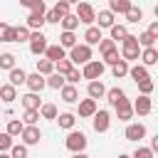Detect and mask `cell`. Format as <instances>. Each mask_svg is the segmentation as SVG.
Segmentation results:
<instances>
[{
    "label": "cell",
    "mask_w": 158,
    "mask_h": 158,
    "mask_svg": "<svg viewBox=\"0 0 158 158\" xmlns=\"http://www.w3.org/2000/svg\"><path fill=\"white\" fill-rule=\"evenodd\" d=\"M138 54H141V47H138L136 35H126L121 40V59L123 62H131V59H138Z\"/></svg>",
    "instance_id": "cell-1"
},
{
    "label": "cell",
    "mask_w": 158,
    "mask_h": 158,
    "mask_svg": "<svg viewBox=\"0 0 158 158\" xmlns=\"http://www.w3.org/2000/svg\"><path fill=\"white\" fill-rule=\"evenodd\" d=\"M86 136L81 133V131H69V136L64 138V146H67V151H72V153H84V148H86Z\"/></svg>",
    "instance_id": "cell-2"
},
{
    "label": "cell",
    "mask_w": 158,
    "mask_h": 158,
    "mask_svg": "<svg viewBox=\"0 0 158 158\" xmlns=\"http://www.w3.org/2000/svg\"><path fill=\"white\" fill-rule=\"evenodd\" d=\"M72 64H86L91 59V47L89 44H74L69 49V57H67Z\"/></svg>",
    "instance_id": "cell-3"
},
{
    "label": "cell",
    "mask_w": 158,
    "mask_h": 158,
    "mask_svg": "<svg viewBox=\"0 0 158 158\" xmlns=\"http://www.w3.org/2000/svg\"><path fill=\"white\" fill-rule=\"evenodd\" d=\"M104 69H106V64H104V62H99V59H89V62L84 64V69H81V79H89V81L101 79Z\"/></svg>",
    "instance_id": "cell-4"
},
{
    "label": "cell",
    "mask_w": 158,
    "mask_h": 158,
    "mask_svg": "<svg viewBox=\"0 0 158 158\" xmlns=\"http://www.w3.org/2000/svg\"><path fill=\"white\" fill-rule=\"evenodd\" d=\"M91 123H94V131L96 133H106L109 126H111V114L106 109H96V114L91 116Z\"/></svg>",
    "instance_id": "cell-5"
},
{
    "label": "cell",
    "mask_w": 158,
    "mask_h": 158,
    "mask_svg": "<svg viewBox=\"0 0 158 158\" xmlns=\"http://www.w3.org/2000/svg\"><path fill=\"white\" fill-rule=\"evenodd\" d=\"M74 15L84 25H94V20H96V10L91 7V2H77V12Z\"/></svg>",
    "instance_id": "cell-6"
},
{
    "label": "cell",
    "mask_w": 158,
    "mask_h": 158,
    "mask_svg": "<svg viewBox=\"0 0 158 158\" xmlns=\"http://www.w3.org/2000/svg\"><path fill=\"white\" fill-rule=\"evenodd\" d=\"M27 42H30V52H32V54H37V57L44 54V49H47V37L42 35V30H40V32H32Z\"/></svg>",
    "instance_id": "cell-7"
},
{
    "label": "cell",
    "mask_w": 158,
    "mask_h": 158,
    "mask_svg": "<svg viewBox=\"0 0 158 158\" xmlns=\"http://www.w3.org/2000/svg\"><path fill=\"white\" fill-rule=\"evenodd\" d=\"M20 138H22V143H25V146H37V143H40V138H42V131H40L37 126H25V128H22V133H20Z\"/></svg>",
    "instance_id": "cell-8"
},
{
    "label": "cell",
    "mask_w": 158,
    "mask_h": 158,
    "mask_svg": "<svg viewBox=\"0 0 158 158\" xmlns=\"http://www.w3.org/2000/svg\"><path fill=\"white\" fill-rule=\"evenodd\" d=\"M131 109H133V114H138V116H148L151 114V109H153V101H151V96H138L133 104H131Z\"/></svg>",
    "instance_id": "cell-9"
},
{
    "label": "cell",
    "mask_w": 158,
    "mask_h": 158,
    "mask_svg": "<svg viewBox=\"0 0 158 158\" xmlns=\"http://www.w3.org/2000/svg\"><path fill=\"white\" fill-rule=\"evenodd\" d=\"M44 59H49L52 64L59 62V59H67V49H62L59 44H47V49H44Z\"/></svg>",
    "instance_id": "cell-10"
},
{
    "label": "cell",
    "mask_w": 158,
    "mask_h": 158,
    "mask_svg": "<svg viewBox=\"0 0 158 158\" xmlns=\"http://www.w3.org/2000/svg\"><path fill=\"white\" fill-rule=\"evenodd\" d=\"M138 59H141L143 67H153V64L158 62V49H156V47H143L141 54H138Z\"/></svg>",
    "instance_id": "cell-11"
},
{
    "label": "cell",
    "mask_w": 158,
    "mask_h": 158,
    "mask_svg": "<svg viewBox=\"0 0 158 158\" xmlns=\"http://www.w3.org/2000/svg\"><path fill=\"white\" fill-rule=\"evenodd\" d=\"M59 96H62L64 104H77V101H79V91H77L74 84H64V86L59 89Z\"/></svg>",
    "instance_id": "cell-12"
},
{
    "label": "cell",
    "mask_w": 158,
    "mask_h": 158,
    "mask_svg": "<svg viewBox=\"0 0 158 158\" xmlns=\"http://www.w3.org/2000/svg\"><path fill=\"white\" fill-rule=\"evenodd\" d=\"M123 136H126V141H141L146 136V126L143 123H128Z\"/></svg>",
    "instance_id": "cell-13"
},
{
    "label": "cell",
    "mask_w": 158,
    "mask_h": 158,
    "mask_svg": "<svg viewBox=\"0 0 158 158\" xmlns=\"http://www.w3.org/2000/svg\"><path fill=\"white\" fill-rule=\"evenodd\" d=\"M25 84H27V89L30 91H35V94H40L42 89H44V77L42 74H27V79H25Z\"/></svg>",
    "instance_id": "cell-14"
},
{
    "label": "cell",
    "mask_w": 158,
    "mask_h": 158,
    "mask_svg": "<svg viewBox=\"0 0 158 158\" xmlns=\"http://www.w3.org/2000/svg\"><path fill=\"white\" fill-rule=\"evenodd\" d=\"M25 27H27L30 32H32V30H35V32H40V30L44 27V15H42V12H30V15H27V25H25Z\"/></svg>",
    "instance_id": "cell-15"
},
{
    "label": "cell",
    "mask_w": 158,
    "mask_h": 158,
    "mask_svg": "<svg viewBox=\"0 0 158 158\" xmlns=\"http://www.w3.org/2000/svg\"><path fill=\"white\" fill-rule=\"evenodd\" d=\"M101 40H104V37H101V30H99L96 25H89V27H86V32H84V44H89V47H91V44H99Z\"/></svg>",
    "instance_id": "cell-16"
},
{
    "label": "cell",
    "mask_w": 158,
    "mask_h": 158,
    "mask_svg": "<svg viewBox=\"0 0 158 158\" xmlns=\"http://www.w3.org/2000/svg\"><path fill=\"white\" fill-rule=\"evenodd\" d=\"M86 94H89V99H101L104 94H106V86L101 84V79H94V81H89V86H86Z\"/></svg>",
    "instance_id": "cell-17"
},
{
    "label": "cell",
    "mask_w": 158,
    "mask_h": 158,
    "mask_svg": "<svg viewBox=\"0 0 158 158\" xmlns=\"http://www.w3.org/2000/svg\"><path fill=\"white\" fill-rule=\"evenodd\" d=\"M96 114V101L94 99H81L79 101V116L81 118H91Z\"/></svg>",
    "instance_id": "cell-18"
},
{
    "label": "cell",
    "mask_w": 158,
    "mask_h": 158,
    "mask_svg": "<svg viewBox=\"0 0 158 158\" xmlns=\"http://www.w3.org/2000/svg\"><path fill=\"white\" fill-rule=\"evenodd\" d=\"M114 109H116V116H118V121H131V116H133V109H131V101H128V99H123V101H121V104H116Z\"/></svg>",
    "instance_id": "cell-19"
},
{
    "label": "cell",
    "mask_w": 158,
    "mask_h": 158,
    "mask_svg": "<svg viewBox=\"0 0 158 158\" xmlns=\"http://www.w3.org/2000/svg\"><path fill=\"white\" fill-rule=\"evenodd\" d=\"M104 96H106V101H109L111 106H116V104H121V101L126 99V91H123L121 86H114V89H106Z\"/></svg>",
    "instance_id": "cell-20"
},
{
    "label": "cell",
    "mask_w": 158,
    "mask_h": 158,
    "mask_svg": "<svg viewBox=\"0 0 158 158\" xmlns=\"http://www.w3.org/2000/svg\"><path fill=\"white\" fill-rule=\"evenodd\" d=\"M22 106H25V109H32V111H40V106H42V99H40V94H35V91H27V94L22 96Z\"/></svg>",
    "instance_id": "cell-21"
},
{
    "label": "cell",
    "mask_w": 158,
    "mask_h": 158,
    "mask_svg": "<svg viewBox=\"0 0 158 158\" xmlns=\"http://www.w3.org/2000/svg\"><path fill=\"white\" fill-rule=\"evenodd\" d=\"M128 74H131V79L138 84V81H143V79H151V74H148V67H143V64H136V67H128Z\"/></svg>",
    "instance_id": "cell-22"
},
{
    "label": "cell",
    "mask_w": 158,
    "mask_h": 158,
    "mask_svg": "<svg viewBox=\"0 0 158 158\" xmlns=\"http://www.w3.org/2000/svg\"><path fill=\"white\" fill-rule=\"evenodd\" d=\"M7 84H12L15 89L20 86V84H25V79H27V74H25V69H20V67H15V69H10V74H7Z\"/></svg>",
    "instance_id": "cell-23"
},
{
    "label": "cell",
    "mask_w": 158,
    "mask_h": 158,
    "mask_svg": "<svg viewBox=\"0 0 158 158\" xmlns=\"http://www.w3.org/2000/svg\"><path fill=\"white\" fill-rule=\"evenodd\" d=\"M59 25H62V30H64V32H74V30L79 27V20H77V15H74V12H69V15H64V17L59 20Z\"/></svg>",
    "instance_id": "cell-24"
},
{
    "label": "cell",
    "mask_w": 158,
    "mask_h": 158,
    "mask_svg": "<svg viewBox=\"0 0 158 158\" xmlns=\"http://www.w3.org/2000/svg\"><path fill=\"white\" fill-rule=\"evenodd\" d=\"M64 84H67V81H64V77H62V74H57V72H52L49 77H44V86H49V89H57V91H59Z\"/></svg>",
    "instance_id": "cell-25"
},
{
    "label": "cell",
    "mask_w": 158,
    "mask_h": 158,
    "mask_svg": "<svg viewBox=\"0 0 158 158\" xmlns=\"http://www.w3.org/2000/svg\"><path fill=\"white\" fill-rule=\"evenodd\" d=\"M17 99V89L12 86V84H5V86H0V101H5V104H12Z\"/></svg>",
    "instance_id": "cell-26"
},
{
    "label": "cell",
    "mask_w": 158,
    "mask_h": 158,
    "mask_svg": "<svg viewBox=\"0 0 158 158\" xmlns=\"http://www.w3.org/2000/svg\"><path fill=\"white\" fill-rule=\"evenodd\" d=\"M74 44H79V42H77V35L62 30V35H59V47H62V49H72Z\"/></svg>",
    "instance_id": "cell-27"
},
{
    "label": "cell",
    "mask_w": 158,
    "mask_h": 158,
    "mask_svg": "<svg viewBox=\"0 0 158 158\" xmlns=\"http://www.w3.org/2000/svg\"><path fill=\"white\" fill-rule=\"evenodd\" d=\"M57 121H59V128L72 131V128H74V123H77V116L67 111V114H57Z\"/></svg>",
    "instance_id": "cell-28"
},
{
    "label": "cell",
    "mask_w": 158,
    "mask_h": 158,
    "mask_svg": "<svg viewBox=\"0 0 158 158\" xmlns=\"http://www.w3.org/2000/svg\"><path fill=\"white\" fill-rule=\"evenodd\" d=\"M133 2L131 0H109V10L116 15V12H121V15H126V10L131 7Z\"/></svg>",
    "instance_id": "cell-29"
},
{
    "label": "cell",
    "mask_w": 158,
    "mask_h": 158,
    "mask_svg": "<svg viewBox=\"0 0 158 158\" xmlns=\"http://www.w3.org/2000/svg\"><path fill=\"white\" fill-rule=\"evenodd\" d=\"M94 22H99V30H101V27H111V25H114V12H111V10H101Z\"/></svg>",
    "instance_id": "cell-30"
},
{
    "label": "cell",
    "mask_w": 158,
    "mask_h": 158,
    "mask_svg": "<svg viewBox=\"0 0 158 158\" xmlns=\"http://www.w3.org/2000/svg\"><path fill=\"white\" fill-rule=\"evenodd\" d=\"M22 128H25V123H22L20 118H10V121H7V131H5V133H7L10 138H15V136H20V133H22Z\"/></svg>",
    "instance_id": "cell-31"
},
{
    "label": "cell",
    "mask_w": 158,
    "mask_h": 158,
    "mask_svg": "<svg viewBox=\"0 0 158 158\" xmlns=\"http://www.w3.org/2000/svg\"><path fill=\"white\" fill-rule=\"evenodd\" d=\"M20 5L22 7H30V12H47V7H44V0H20Z\"/></svg>",
    "instance_id": "cell-32"
},
{
    "label": "cell",
    "mask_w": 158,
    "mask_h": 158,
    "mask_svg": "<svg viewBox=\"0 0 158 158\" xmlns=\"http://www.w3.org/2000/svg\"><path fill=\"white\" fill-rule=\"evenodd\" d=\"M109 32H111V37H109V40H114V42H121V40L128 35V30H126L123 25H116V22L109 27Z\"/></svg>",
    "instance_id": "cell-33"
},
{
    "label": "cell",
    "mask_w": 158,
    "mask_h": 158,
    "mask_svg": "<svg viewBox=\"0 0 158 158\" xmlns=\"http://www.w3.org/2000/svg\"><path fill=\"white\" fill-rule=\"evenodd\" d=\"M111 74H114V79H121V77H126V74H128V62L118 59L116 64H111Z\"/></svg>",
    "instance_id": "cell-34"
},
{
    "label": "cell",
    "mask_w": 158,
    "mask_h": 158,
    "mask_svg": "<svg viewBox=\"0 0 158 158\" xmlns=\"http://www.w3.org/2000/svg\"><path fill=\"white\" fill-rule=\"evenodd\" d=\"M0 42H15V27L7 22H0Z\"/></svg>",
    "instance_id": "cell-35"
},
{
    "label": "cell",
    "mask_w": 158,
    "mask_h": 158,
    "mask_svg": "<svg viewBox=\"0 0 158 158\" xmlns=\"http://www.w3.org/2000/svg\"><path fill=\"white\" fill-rule=\"evenodd\" d=\"M54 72V64L49 62V59H37V74H42V77H49Z\"/></svg>",
    "instance_id": "cell-36"
},
{
    "label": "cell",
    "mask_w": 158,
    "mask_h": 158,
    "mask_svg": "<svg viewBox=\"0 0 158 158\" xmlns=\"http://www.w3.org/2000/svg\"><path fill=\"white\" fill-rule=\"evenodd\" d=\"M126 20H128V22H141V20H143V10L136 7V5H131V7L126 10Z\"/></svg>",
    "instance_id": "cell-37"
},
{
    "label": "cell",
    "mask_w": 158,
    "mask_h": 158,
    "mask_svg": "<svg viewBox=\"0 0 158 158\" xmlns=\"http://www.w3.org/2000/svg\"><path fill=\"white\" fill-rule=\"evenodd\" d=\"M40 116L42 118H57V106L54 104H42L40 106Z\"/></svg>",
    "instance_id": "cell-38"
},
{
    "label": "cell",
    "mask_w": 158,
    "mask_h": 158,
    "mask_svg": "<svg viewBox=\"0 0 158 158\" xmlns=\"http://www.w3.org/2000/svg\"><path fill=\"white\" fill-rule=\"evenodd\" d=\"M0 69H15V54H10V52H5V54H0Z\"/></svg>",
    "instance_id": "cell-39"
},
{
    "label": "cell",
    "mask_w": 158,
    "mask_h": 158,
    "mask_svg": "<svg viewBox=\"0 0 158 158\" xmlns=\"http://www.w3.org/2000/svg\"><path fill=\"white\" fill-rule=\"evenodd\" d=\"M10 158H30L27 156V146L25 143H12V148H10Z\"/></svg>",
    "instance_id": "cell-40"
},
{
    "label": "cell",
    "mask_w": 158,
    "mask_h": 158,
    "mask_svg": "<svg viewBox=\"0 0 158 158\" xmlns=\"http://www.w3.org/2000/svg\"><path fill=\"white\" fill-rule=\"evenodd\" d=\"M40 118V111H32V109H25V116H22V123L25 126H35Z\"/></svg>",
    "instance_id": "cell-41"
},
{
    "label": "cell",
    "mask_w": 158,
    "mask_h": 158,
    "mask_svg": "<svg viewBox=\"0 0 158 158\" xmlns=\"http://www.w3.org/2000/svg\"><path fill=\"white\" fill-rule=\"evenodd\" d=\"M136 40H138V47H153V44H156V37L148 35V32H141Z\"/></svg>",
    "instance_id": "cell-42"
},
{
    "label": "cell",
    "mask_w": 158,
    "mask_h": 158,
    "mask_svg": "<svg viewBox=\"0 0 158 158\" xmlns=\"http://www.w3.org/2000/svg\"><path fill=\"white\" fill-rule=\"evenodd\" d=\"M72 67H74V64H72L69 59H59V62H54V72H57V74H62V77H64Z\"/></svg>",
    "instance_id": "cell-43"
},
{
    "label": "cell",
    "mask_w": 158,
    "mask_h": 158,
    "mask_svg": "<svg viewBox=\"0 0 158 158\" xmlns=\"http://www.w3.org/2000/svg\"><path fill=\"white\" fill-rule=\"evenodd\" d=\"M79 79H81V72H79L77 67H72V69L64 74V81H67V84H74V86H77V81H79Z\"/></svg>",
    "instance_id": "cell-44"
},
{
    "label": "cell",
    "mask_w": 158,
    "mask_h": 158,
    "mask_svg": "<svg viewBox=\"0 0 158 158\" xmlns=\"http://www.w3.org/2000/svg\"><path fill=\"white\" fill-rule=\"evenodd\" d=\"M153 79H143V81H138V91L143 94V96H151V91H153Z\"/></svg>",
    "instance_id": "cell-45"
},
{
    "label": "cell",
    "mask_w": 158,
    "mask_h": 158,
    "mask_svg": "<svg viewBox=\"0 0 158 158\" xmlns=\"http://www.w3.org/2000/svg\"><path fill=\"white\" fill-rule=\"evenodd\" d=\"M30 35H32V32H30L27 27H15V42H27Z\"/></svg>",
    "instance_id": "cell-46"
},
{
    "label": "cell",
    "mask_w": 158,
    "mask_h": 158,
    "mask_svg": "<svg viewBox=\"0 0 158 158\" xmlns=\"http://www.w3.org/2000/svg\"><path fill=\"white\" fill-rule=\"evenodd\" d=\"M10 148H12V138L2 131V133H0V153H7Z\"/></svg>",
    "instance_id": "cell-47"
},
{
    "label": "cell",
    "mask_w": 158,
    "mask_h": 158,
    "mask_svg": "<svg viewBox=\"0 0 158 158\" xmlns=\"http://www.w3.org/2000/svg\"><path fill=\"white\" fill-rule=\"evenodd\" d=\"M59 20H62V15L52 7V10H47L44 12V22H52V25H59Z\"/></svg>",
    "instance_id": "cell-48"
},
{
    "label": "cell",
    "mask_w": 158,
    "mask_h": 158,
    "mask_svg": "<svg viewBox=\"0 0 158 158\" xmlns=\"http://www.w3.org/2000/svg\"><path fill=\"white\" fill-rule=\"evenodd\" d=\"M99 49H101V54H109V52L116 49V42H114V40H101V42H99Z\"/></svg>",
    "instance_id": "cell-49"
},
{
    "label": "cell",
    "mask_w": 158,
    "mask_h": 158,
    "mask_svg": "<svg viewBox=\"0 0 158 158\" xmlns=\"http://www.w3.org/2000/svg\"><path fill=\"white\" fill-rule=\"evenodd\" d=\"M131 158H153V151L151 148H136Z\"/></svg>",
    "instance_id": "cell-50"
},
{
    "label": "cell",
    "mask_w": 158,
    "mask_h": 158,
    "mask_svg": "<svg viewBox=\"0 0 158 158\" xmlns=\"http://www.w3.org/2000/svg\"><path fill=\"white\" fill-rule=\"evenodd\" d=\"M69 7H72V5H69V2H64V0H59V2L54 5V10H57L62 17H64V15H69Z\"/></svg>",
    "instance_id": "cell-51"
},
{
    "label": "cell",
    "mask_w": 158,
    "mask_h": 158,
    "mask_svg": "<svg viewBox=\"0 0 158 158\" xmlns=\"http://www.w3.org/2000/svg\"><path fill=\"white\" fill-rule=\"evenodd\" d=\"M118 59H121V57H118V52H116V49H114V52H109V54H104V64H109V67H111V64H116Z\"/></svg>",
    "instance_id": "cell-52"
},
{
    "label": "cell",
    "mask_w": 158,
    "mask_h": 158,
    "mask_svg": "<svg viewBox=\"0 0 158 158\" xmlns=\"http://www.w3.org/2000/svg\"><path fill=\"white\" fill-rule=\"evenodd\" d=\"M146 32H148V35H153V37H156V40H158V22H151V25H148V30H146Z\"/></svg>",
    "instance_id": "cell-53"
},
{
    "label": "cell",
    "mask_w": 158,
    "mask_h": 158,
    "mask_svg": "<svg viewBox=\"0 0 158 158\" xmlns=\"http://www.w3.org/2000/svg\"><path fill=\"white\" fill-rule=\"evenodd\" d=\"M72 158H89V156H84V153H74Z\"/></svg>",
    "instance_id": "cell-54"
},
{
    "label": "cell",
    "mask_w": 158,
    "mask_h": 158,
    "mask_svg": "<svg viewBox=\"0 0 158 158\" xmlns=\"http://www.w3.org/2000/svg\"><path fill=\"white\" fill-rule=\"evenodd\" d=\"M64 2H69V5H77V2H81V0H64Z\"/></svg>",
    "instance_id": "cell-55"
},
{
    "label": "cell",
    "mask_w": 158,
    "mask_h": 158,
    "mask_svg": "<svg viewBox=\"0 0 158 158\" xmlns=\"http://www.w3.org/2000/svg\"><path fill=\"white\" fill-rule=\"evenodd\" d=\"M0 158H10V153H0Z\"/></svg>",
    "instance_id": "cell-56"
},
{
    "label": "cell",
    "mask_w": 158,
    "mask_h": 158,
    "mask_svg": "<svg viewBox=\"0 0 158 158\" xmlns=\"http://www.w3.org/2000/svg\"><path fill=\"white\" fill-rule=\"evenodd\" d=\"M118 158H131V156H126V153H118Z\"/></svg>",
    "instance_id": "cell-57"
}]
</instances>
